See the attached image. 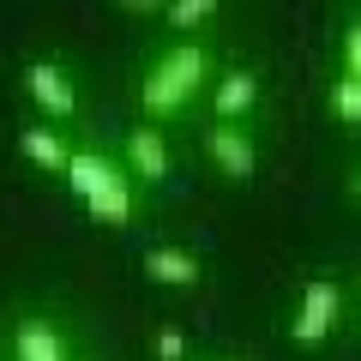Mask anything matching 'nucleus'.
<instances>
[{
  "mask_svg": "<svg viewBox=\"0 0 361 361\" xmlns=\"http://www.w3.org/2000/svg\"><path fill=\"white\" fill-rule=\"evenodd\" d=\"M187 355V337L180 331H157V361H180Z\"/></svg>",
  "mask_w": 361,
  "mask_h": 361,
  "instance_id": "obj_14",
  "label": "nucleus"
},
{
  "mask_svg": "<svg viewBox=\"0 0 361 361\" xmlns=\"http://www.w3.org/2000/svg\"><path fill=\"white\" fill-rule=\"evenodd\" d=\"M66 180H73V193L90 205L103 187H115V180H121V169L109 163V157H97V151H73V157H66Z\"/></svg>",
  "mask_w": 361,
  "mask_h": 361,
  "instance_id": "obj_5",
  "label": "nucleus"
},
{
  "mask_svg": "<svg viewBox=\"0 0 361 361\" xmlns=\"http://www.w3.org/2000/svg\"><path fill=\"white\" fill-rule=\"evenodd\" d=\"M163 13H169V25H175V30H199L217 6H211V0H175V6H163Z\"/></svg>",
  "mask_w": 361,
  "mask_h": 361,
  "instance_id": "obj_13",
  "label": "nucleus"
},
{
  "mask_svg": "<svg viewBox=\"0 0 361 361\" xmlns=\"http://www.w3.org/2000/svg\"><path fill=\"white\" fill-rule=\"evenodd\" d=\"M18 361H66V343L49 319H25L18 325Z\"/></svg>",
  "mask_w": 361,
  "mask_h": 361,
  "instance_id": "obj_8",
  "label": "nucleus"
},
{
  "mask_svg": "<svg viewBox=\"0 0 361 361\" xmlns=\"http://www.w3.org/2000/svg\"><path fill=\"white\" fill-rule=\"evenodd\" d=\"M337 307H343V295H337V283H307V295H301V313H295V343H325V331L337 325Z\"/></svg>",
  "mask_w": 361,
  "mask_h": 361,
  "instance_id": "obj_3",
  "label": "nucleus"
},
{
  "mask_svg": "<svg viewBox=\"0 0 361 361\" xmlns=\"http://www.w3.org/2000/svg\"><path fill=\"white\" fill-rule=\"evenodd\" d=\"M127 163H133V175L163 180V175H169V145H163V133H151V127L127 133Z\"/></svg>",
  "mask_w": 361,
  "mask_h": 361,
  "instance_id": "obj_7",
  "label": "nucleus"
},
{
  "mask_svg": "<svg viewBox=\"0 0 361 361\" xmlns=\"http://www.w3.org/2000/svg\"><path fill=\"white\" fill-rule=\"evenodd\" d=\"M205 151H211V163H217L229 180H253V169H259L253 139H247L241 127H229V121H217V127L205 133Z\"/></svg>",
  "mask_w": 361,
  "mask_h": 361,
  "instance_id": "obj_2",
  "label": "nucleus"
},
{
  "mask_svg": "<svg viewBox=\"0 0 361 361\" xmlns=\"http://www.w3.org/2000/svg\"><path fill=\"white\" fill-rule=\"evenodd\" d=\"M253 97H259L253 78H247V73H229V78L217 85V97H211V103H217L223 121H235V115H247V109H253Z\"/></svg>",
  "mask_w": 361,
  "mask_h": 361,
  "instance_id": "obj_10",
  "label": "nucleus"
},
{
  "mask_svg": "<svg viewBox=\"0 0 361 361\" xmlns=\"http://www.w3.org/2000/svg\"><path fill=\"white\" fill-rule=\"evenodd\" d=\"M25 85H30V97H37V109H49L54 121L78 109V97H73V85H66V73H61V66H49V61H37V66H30V73H25Z\"/></svg>",
  "mask_w": 361,
  "mask_h": 361,
  "instance_id": "obj_4",
  "label": "nucleus"
},
{
  "mask_svg": "<svg viewBox=\"0 0 361 361\" xmlns=\"http://www.w3.org/2000/svg\"><path fill=\"white\" fill-rule=\"evenodd\" d=\"M145 277H157L169 289H187V283H199V259L180 253V247H151L145 253Z\"/></svg>",
  "mask_w": 361,
  "mask_h": 361,
  "instance_id": "obj_6",
  "label": "nucleus"
},
{
  "mask_svg": "<svg viewBox=\"0 0 361 361\" xmlns=\"http://www.w3.org/2000/svg\"><path fill=\"white\" fill-rule=\"evenodd\" d=\"M18 145H25V157L37 169H66V157H73V151H66V139H61V133H49V127H25V133H18Z\"/></svg>",
  "mask_w": 361,
  "mask_h": 361,
  "instance_id": "obj_9",
  "label": "nucleus"
},
{
  "mask_svg": "<svg viewBox=\"0 0 361 361\" xmlns=\"http://www.w3.org/2000/svg\"><path fill=\"white\" fill-rule=\"evenodd\" d=\"M331 109H337V121H361V78H337L331 85Z\"/></svg>",
  "mask_w": 361,
  "mask_h": 361,
  "instance_id": "obj_12",
  "label": "nucleus"
},
{
  "mask_svg": "<svg viewBox=\"0 0 361 361\" xmlns=\"http://www.w3.org/2000/svg\"><path fill=\"white\" fill-rule=\"evenodd\" d=\"M355 199H361V175H355Z\"/></svg>",
  "mask_w": 361,
  "mask_h": 361,
  "instance_id": "obj_16",
  "label": "nucleus"
},
{
  "mask_svg": "<svg viewBox=\"0 0 361 361\" xmlns=\"http://www.w3.org/2000/svg\"><path fill=\"white\" fill-rule=\"evenodd\" d=\"M199 85H205V49H199V42H180V49H169L163 61L145 73V85H139L145 115H175V109H187Z\"/></svg>",
  "mask_w": 361,
  "mask_h": 361,
  "instance_id": "obj_1",
  "label": "nucleus"
},
{
  "mask_svg": "<svg viewBox=\"0 0 361 361\" xmlns=\"http://www.w3.org/2000/svg\"><path fill=\"white\" fill-rule=\"evenodd\" d=\"M90 217H97V223H127L133 217V187H127V180L103 187V193L90 199Z\"/></svg>",
  "mask_w": 361,
  "mask_h": 361,
  "instance_id": "obj_11",
  "label": "nucleus"
},
{
  "mask_svg": "<svg viewBox=\"0 0 361 361\" xmlns=\"http://www.w3.org/2000/svg\"><path fill=\"white\" fill-rule=\"evenodd\" d=\"M343 73H349V78H361V25L343 37Z\"/></svg>",
  "mask_w": 361,
  "mask_h": 361,
  "instance_id": "obj_15",
  "label": "nucleus"
}]
</instances>
